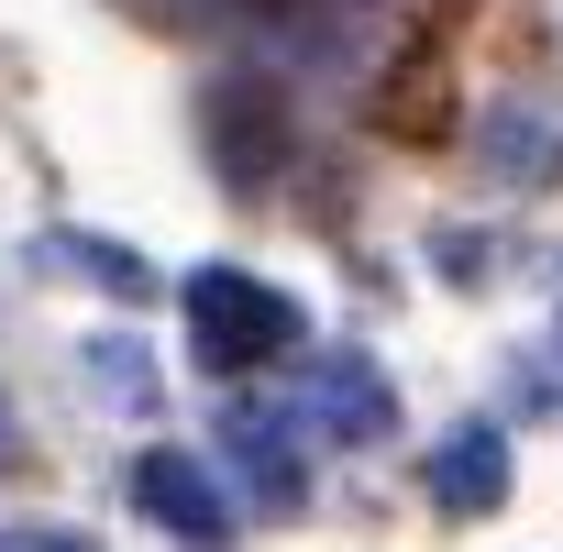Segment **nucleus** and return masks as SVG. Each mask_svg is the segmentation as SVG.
Wrapping results in <instances>:
<instances>
[{
	"instance_id": "2",
	"label": "nucleus",
	"mask_w": 563,
	"mask_h": 552,
	"mask_svg": "<svg viewBox=\"0 0 563 552\" xmlns=\"http://www.w3.org/2000/svg\"><path fill=\"white\" fill-rule=\"evenodd\" d=\"M387 420H398V398H387V376L365 354H321L299 376V398H288V431H321V442H376Z\"/></svg>"
},
{
	"instance_id": "1",
	"label": "nucleus",
	"mask_w": 563,
	"mask_h": 552,
	"mask_svg": "<svg viewBox=\"0 0 563 552\" xmlns=\"http://www.w3.org/2000/svg\"><path fill=\"white\" fill-rule=\"evenodd\" d=\"M188 332H199V365L243 376V365H276L299 343V310L276 299L265 276H243V265H199L188 276Z\"/></svg>"
},
{
	"instance_id": "5",
	"label": "nucleus",
	"mask_w": 563,
	"mask_h": 552,
	"mask_svg": "<svg viewBox=\"0 0 563 552\" xmlns=\"http://www.w3.org/2000/svg\"><path fill=\"white\" fill-rule=\"evenodd\" d=\"M508 497V431L497 420H464L442 453H431V508H453V519H486Z\"/></svg>"
},
{
	"instance_id": "3",
	"label": "nucleus",
	"mask_w": 563,
	"mask_h": 552,
	"mask_svg": "<svg viewBox=\"0 0 563 552\" xmlns=\"http://www.w3.org/2000/svg\"><path fill=\"white\" fill-rule=\"evenodd\" d=\"M133 508H144L155 530H177V541H221V530H232V497H221V475H210L199 453H166V442L133 464Z\"/></svg>"
},
{
	"instance_id": "6",
	"label": "nucleus",
	"mask_w": 563,
	"mask_h": 552,
	"mask_svg": "<svg viewBox=\"0 0 563 552\" xmlns=\"http://www.w3.org/2000/svg\"><path fill=\"white\" fill-rule=\"evenodd\" d=\"M486 166H497L508 188H541V177L563 166V122H552V111H530V100L486 111Z\"/></svg>"
},
{
	"instance_id": "8",
	"label": "nucleus",
	"mask_w": 563,
	"mask_h": 552,
	"mask_svg": "<svg viewBox=\"0 0 563 552\" xmlns=\"http://www.w3.org/2000/svg\"><path fill=\"white\" fill-rule=\"evenodd\" d=\"M0 552H100L89 530H0Z\"/></svg>"
},
{
	"instance_id": "7",
	"label": "nucleus",
	"mask_w": 563,
	"mask_h": 552,
	"mask_svg": "<svg viewBox=\"0 0 563 552\" xmlns=\"http://www.w3.org/2000/svg\"><path fill=\"white\" fill-rule=\"evenodd\" d=\"M100 376H111V398H133V409L155 398V365H144L133 343H100Z\"/></svg>"
},
{
	"instance_id": "4",
	"label": "nucleus",
	"mask_w": 563,
	"mask_h": 552,
	"mask_svg": "<svg viewBox=\"0 0 563 552\" xmlns=\"http://www.w3.org/2000/svg\"><path fill=\"white\" fill-rule=\"evenodd\" d=\"M221 453L243 464L254 508H299V497H310V464H299V442H288L276 409H221Z\"/></svg>"
},
{
	"instance_id": "9",
	"label": "nucleus",
	"mask_w": 563,
	"mask_h": 552,
	"mask_svg": "<svg viewBox=\"0 0 563 552\" xmlns=\"http://www.w3.org/2000/svg\"><path fill=\"white\" fill-rule=\"evenodd\" d=\"M0 453H12V398H0Z\"/></svg>"
}]
</instances>
